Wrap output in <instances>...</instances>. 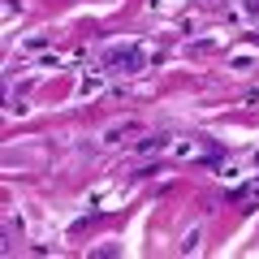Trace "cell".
Masks as SVG:
<instances>
[{
  "label": "cell",
  "mask_w": 259,
  "mask_h": 259,
  "mask_svg": "<svg viewBox=\"0 0 259 259\" xmlns=\"http://www.w3.org/2000/svg\"><path fill=\"white\" fill-rule=\"evenodd\" d=\"M246 9H250V13H259V0H246Z\"/></svg>",
  "instance_id": "7a4b0ae2"
},
{
  "label": "cell",
  "mask_w": 259,
  "mask_h": 259,
  "mask_svg": "<svg viewBox=\"0 0 259 259\" xmlns=\"http://www.w3.org/2000/svg\"><path fill=\"white\" fill-rule=\"evenodd\" d=\"M108 65L117 69V74H134V69H143V52H139V48H112Z\"/></svg>",
  "instance_id": "6da1fadb"
}]
</instances>
